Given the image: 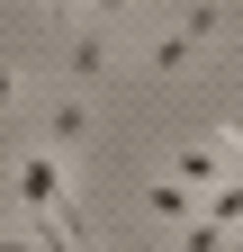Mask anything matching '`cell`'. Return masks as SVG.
I'll return each mask as SVG.
<instances>
[{
    "instance_id": "3957f363",
    "label": "cell",
    "mask_w": 243,
    "mask_h": 252,
    "mask_svg": "<svg viewBox=\"0 0 243 252\" xmlns=\"http://www.w3.org/2000/svg\"><path fill=\"white\" fill-rule=\"evenodd\" d=\"M198 216H207L216 234H243V171H225V180H207V189H198Z\"/></svg>"
},
{
    "instance_id": "9c48e42d",
    "label": "cell",
    "mask_w": 243,
    "mask_h": 252,
    "mask_svg": "<svg viewBox=\"0 0 243 252\" xmlns=\"http://www.w3.org/2000/svg\"><path fill=\"white\" fill-rule=\"evenodd\" d=\"M81 18H90V27H117V18H135V0H90Z\"/></svg>"
},
{
    "instance_id": "30bf717a",
    "label": "cell",
    "mask_w": 243,
    "mask_h": 252,
    "mask_svg": "<svg viewBox=\"0 0 243 252\" xmlns=\"http://www.w3.org/2000/svg\"><path fill=\"white\" fill-rule=\"evenodd\" d=\"M45 27H54V36H72V27H81V0H45Z\"/></svg>"
},
{
    "instance_id": "5b68a950",
    "label": "cell",
    "mask_w": 243,
    "mask_h": 252,
    "mask_svg": "<svg viewBox=\"0 0 243 252\" xmlns=\"http://www.w3.org/2000/svg\"><path fill=\"white\" fill-rule=\"evenodd\" d=\"M144 207L180 225V216H198V189H189V180H153V189H144Z\"/></svg>"
},
{
    "instance_id": "7a4b0ae2",
    "label": "cell",
    "mask_w": 243,
    "mask_h": 252,
    "mask_svg": "<svg viewBox=\"0 0 243 252\" xmlns=\"http://www.w3.org/2000/svg\"><path fill=\"white\" fill-rule=\"evenodd\" d=\"M216 27H225V0H189V9H180V27H171V36H153V54H144V63H153V72H180V63L216 36Z\"/></svg>"
},
{
    "instance_id": "277c9868",
    "label": "cell",
    "mask_w": 243,
    "mask_h": 252,
    "mask_svg": "<svg viewBox=\"0 0 243 252\" xmlns=\"http://www.w3.org/2000/svg\"><path fill=\"white\" fill-rule=\"evenodd\" d=\"M171 180H189V189L225 180V153H216V135H207V144H180V153H171Z\"/></svg>"
},
{
    "instance_id": "7c38bea8",
    "label": "cell",
    "mask_w": 243,
    "mask_h": 252,
    "mask_svg": "<svg viewBox=\"0 0 243 252\" xmlns=\"http://www.w3.org/2000/svg\"><path fill=\"white\" fill-rule=\"evenodd\" d=\"M0 252H45V243H27V234H0Z\"/></svg>"
},
{
    "instance_id": "6da1fadb",
    "label": "cell",
    "mask_w": 243,
    "mask_h": 252,
    "mask_svg": "<svg viewBox=\"0 0 243 252\" xmlns=\"http://www.w3.org/2000/svg\"><path fill=\"white\" fill-rule=\"evenodd\" d=\"M18 198L36 207V225L90 243V216H81V198H72V162H63V153H18Z\"/></svg>"
},
{
    "instance_id": "8992f818",
    "label": "cell",
    "mask_w": 243,
    "mask_h": 252,
    "mask_svg": "<svg viewBox=\"0 0 243 252\" xmlns=\"http://www.w3.org/2000/svg\"><path fill=\"white\" fill-rule=\"evenodd\" d=\"M99 72H108V27H90V36H72V81L90 90Z\"/></svg>"
},
{
    "instance_id": "ba28073f",
    "label": "cell",
    "mask_w": 243,
    "mask_h": 252,
    "mask_svg": "<svg viewBox=\"0 0 243 252\" xmlns=\"http://www.w3.org/2000/svg\"><path fill=\"white\" fill-rule=\"evenodd\" d=\"M171 252H225V234L207 225V216H180V243H171Z\"/></svg>"
},
{
    "instance_id": "52a82bcc",
    "label": "cell",
    "mask_w": 243,
    "mask_h": 252,
    "mask_svg": "<svg viewBox=\"0 0 243 252\" xmlns=\"http://www.w3.org/2000/svg\"><path fill=\"white\" fill-rule=\"evenodd\" d=\"M81 126H90V99H63V108H54V144H45V153H63V162H72Z\"/></svg>"
},
{
    "instance_id": "8fae6325",
    "label": "cell",
    "mask_w": 243,
    "mask_h": 252,
    "mask_svg": "<svg viewBox=\"0 0 243 252\" xmlns=\"http://www.w3.org/2000/svg\"><path fill=\"white\" fill-rule=\"evenodd\" d=\"M0 108H18V72H9V63H0Z\"/></svg>"
}]
</instances>
